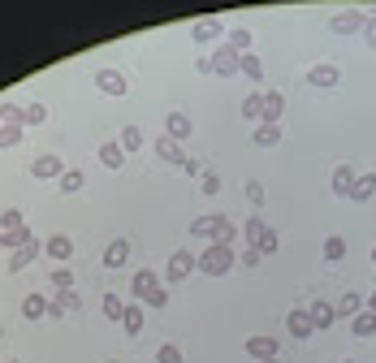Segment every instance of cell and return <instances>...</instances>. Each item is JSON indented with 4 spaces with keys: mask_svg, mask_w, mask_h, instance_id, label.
<instances>
[{
    "mask_svg": "<svg viewBox=\"0 0 376 363\" xmlns=\"http://www.w3.org/2000/svg\"><path fill=\"white\" fill-rule=\"evenodd\" d=\"M234 264H238V251H234V246L208 242L204 251H199V273H204V277H225Z\"/></svg>",
    "mask_w": 376,
    "mask_h": 363,
    "instance_id": "obj_1",
    "label": "cell"
},
{
    "mask_svg": "<svg viewBox=\"0 0 376 363\" xmlns=\"http://www.w3.org/2000/svg\"><path fill=\"white\" fill-rule=\"evenodd\" d=\"M195 268H199V255H195V251H173L169 268H165V282H186Z\"/></svg>",
    "mask_w": 376,
    "mask_h": 363,
    "instance_id": "obj_2",
    "label": "cell"
},
{
    "mask_svg": "<svg viewBox=\"0 0 376 363\" xmlns=\"http://www.w3.org/2000/svg\"><path fill=\"white\" fill-rule=\"evenodd\" d=\"M225 225H230V217H199V221H190V238H204V242H221Z\"/></svg>",
    "mask_w": 376,
    "mask_h": 363,
    "instance_id": "obj_3",
    "label": "cell"
},
{
    "mask_svg": "<svg viewBox=\"0 0 376 363\" xmlns=\"http://www.w3.org/2000/svg\"><path fill=\"white\" fill-rule=\"evenodd\" d=\"M156 290H160V273H152V268H139L135 277H130V294H135V303H139V299L147 303Z\"/></svg>",
    "mask_w": 376,
    "mask_h": 363,
    "instance_id": "obj_4",
    "label": "cell"
},
{
    "mask_svg": "<svg viewBox=\"0 0 376 363\" xmlns=\"http://www.w3.org/2000/svg\"><path fill=\"white\" fill-rule=\"evenodd\" d=\"M208 61H212V74H221V78H234V74H238V52H234L230 43L217 48V52H212Z\"/></svg>",
    "mask_w": 376,
    "mask_h": 363,
    "instance_id": "obj_5",
    "label": "cell"
},
{
    "mask_svg": "<svg viewBox=\"0 0 376 363\" xmlns=\"http://www.w3.org/2000/svg\"><path fill=\"white\" fill-rule=\"evenodd\" d=\"M337 82H342V70H337V65H312V70H307V87L329 91V87H337Z\"/></svg>",
    "mask_w": 376,
    "mask_h": 363,
    "instance_id": "obj_6",
    "label": "cell"
},
{
    "mask_svg": "<svg viewBox=\"0 0 376 363\" xmlns=\"http://www.w3.org/2000/svg\"><path fill=\"white\" fill-rule=\"evenodd\" d=\"M95 87H100L104 95H126V74L121 70H95Z\"/></svg>",
    "mask_w": 376,
    "mask_h": 363,
    "instance_id": "obj_7",
    "label": "cell"
},
{
    "mask_svg": "<svg viewBox=\"0 0 376 363\" xmlns=\"http://www.w3.org/2000/svg\"><path fill=\"white\" fill-rule=\"evenodd\" d=\"M286 328H290V337H299V342H307V337L316 333V328H312V316H307V307H294L290 316H286Z\"/></svg>",
    "mask_w": 376,
    "mask_h": 363,
    "instance_id": "obj_8",
    "label": "cell"
},
{
    "mask_svg": "<svg viewBox=\"0 0 376 363\" xmlns=\"http://www.w3.org/2000/svg\"><path fill=\"white\" fill-rule=\"evenodd\" d=\"M247 355H251V359H259V363L277 359V337H268V333H255V337H247Z\"/></svg>",
    "mask_w": 376,
    "mask_h": 363,
    "instance_id": "obj_9",
    "label": "cell"
},
{
    "mask_svg": "<svg viewBox=\"0 0 376 363\" xmlns=\"http://www.w3.org/2000/svg\"><path fill=\"white\" fill-rule=\"evenodd\" d=\"M364 22H368V13H359V9H346V13H337V18L329 22L337 35H350V30H364Z\"/></svg>",
    "mask_w": 376,
    "mask_h": 363,
    "instance_id": "obj_10",
    "label": "cell"
},
{
    "mask_svg": "<svg viewBox=\"0 0 376 363\" xmlns=\"http://www.w3.org/2000/svg\"><path fill=\"white\" fill-rule=\"evenodd\" d=\"M61 173H65L61 156H35V164H30V177H61Z\"/></svg>",
    "mask_w": 376,
    "mask_h": 363,
    "instance_id": "obj_11",
    "label": "cell"
},
{
    "mask_svg": "<svg viewBox=\"0 0 376 363\" xmlns=\"http://www.w3.org/2000/svg\"><path fill=\"white\" fill-rule=\"evenodd\" d=\"M307 316H312V328H329V324L337 320V307L324 303V299H316L312 307H307Z\"/></svg>",
    "mask_w": 376,
    "mask_h": 363,
    "instance_id": "obj_12",
    "label": "cell"
},
{
    "mask_svg": "<svg viewBox=\"0 0 376 363\" xmlns=\"http://www.w3.org/2000/svg\"><path fill=\"white\" fill-rule=\"evenodd\" d=\"M217 35H221V22H217V18H199V22H190V39H195V43H212Z\"/></svg>",
    "mask_w": 376,
    "mask_h": 363,
    "instance_id": "obj_13",
    "label": "cell"
},
{
    "mask_svg": "<svg viewBox=\"0 0 376 363\" xmlns=\"http://www.w3.org/2000/svg\"><path fill=\"white\" fill-rule=\"evenodd\" d=\"M156 156H160V160H169V164H186L182 143H173L169 135H160V139H156Z\"/></svg>",
    "mask_w": 376,
    "mask_h": 363,
    "instance_id": "obj_14",
    "label": "cell"
},
{
    "mask_svg": "<svg viewBox=\"0 0 376 363\" xmlns=\"http://www.w3.org/2000/svg\"><path fill=\"white\" fill-rule=\"evenodd\" d=\"M126 259H130V242H126V238H112V242L104 246V268H121Z\"/></svg>",
    "mask_w": 376,
    "mask_h": 363,
    "instance_id": "obj_15",
    "label": "cell"
},
{
    "mask_svg": "<svg viewBox=\"0 0 376 363\" xmlns=\"http://www.w3.org/2000/svg\"><path fill=\"white\" fill-rule=\"evenodd\" d=\"M78 307H83V299H78L74 290H61L57 299L48 303V316H65V311H78Z\"/></svg>",
    "mask_w": 376,
    "mask_h": 363,
    "instance_id": "obj_16",
    "label": "cell"
},
{
    "mask_svg": "<svg viewBox=\"0 0 376 363\" xmlns=\"http://www.w3.org/2000/svg\"><path fill=\"white\" fill-rule=\"evenodd\" d=\"M376 195V173H359L355 177V186H350V195L346 199H355V204H364V199H372Z\"/></svg>",
    "mask_w": 376,
    "mask_h": 363,
    "instance_id": "obj_17",
    "label": "cell"
},
{
    "mask_svg": "<svg viewBox=\"0 0 376 363\" xmlns=\"http://www.w3.org/2000/svg\"><path fill=\"white\" fill-rule=\"evenodd\" d=\"M165 135H169L173 143H182V139L190 135V117H186V112H169V117H165Z\"/></svg>",
    "mask_w": 376,
    "mask_h": 363,
    "instance_id": "obj_18",
    "label": "cell"
},
{
    "mask_svg": "<svg viewBox=\"0 0 376 363\" xmlns=\"http://www.w3.org/2000/svg\"><path fill=\"white\" fill-rule=\"evenodd\" d=\"M39 251H43V246H39V238H35V242H30V246H18V251H13V255H9V273H22V268H26V264H30V259H35Z\"/></svg>",
    "mask_w": 376,
    "mask_h": 363,
    "instance_id": "obj_19",
    "label": "cell"
},
{
    "mask_svg": "<svg viewBox=\"0 0 376 363\" xmlns=\"http://www.w3.org/2000/svg\"><path fill=\"white\" fill-rule=\"evenodd\" d=\"M43 251H48V255H52V259H61V264H65V259H70V255H74V242H70V238H65V234H52V238H48V242H43Z\"/></svg>",
    "mask_w": 376,
    "mask_h": 363,
    "instance_id": "obj_20",
    "label": "cell"
},
{
    "mask_svg": "<svg viewBox=\"0 0 376 363\" xmlns=\"http://www.w3.org/2000/svg\"><path fill=\"white\" fill-rule=\"evenodd\" d=\"M286 112V95L281 91H264V121L268 126H277V117Z\"/></svg>",
    "mask_w": 376,
    "mask_h": 363,
    "instance_id": "obj_21",
    "label": "cell"
},
{
    "mask_svg": "<svg viewBox=\"0 0 376 363\" xmlns=\"http://www.w3.org/2000/svg\"><path fill=\"white\" fill-rule=\"evenodd\" d=\"M121 328H126L130 337L143 333V307H139V303H126V311H121Z\"/></svg>",
    "mask_w": 376,
    "mask_h": 363,
    "instance_id": "obj_22",
    "label": "cell"
},
{
    "mask_svg": "<svg viewBox=\"0 0 376 363\" xmlns=\"http://www.w3.org/2000/svg\"><path fill=\"white\" fill-rule=\"evenodd\" d=\"M100 164H108V169H121V164H126V147H121V143H100Z\"/></svg>",
    "mask_w": 376,
    "mask_h": 363,
    "instance_id": "obj_23",
    "label": "cell"
},
{
    "mask_svg": "<svg viewBox=\"0 0 376 363\" xmlns=\"http://www.w3.org/2000/svg\"><path fill=\"white\" fill-rule=\"evenodd\" d=\"M355 169H350V164H337V169H333V195H350V186H355Z\"/></svg>",
    "mask_w": 376,
    "mask_h": 363,
    "instance_id": "obj_24",
    "label": "cell"
},
{
    "mask_svg": "<svg viewBox=\"0 0 376 363\" xmlns=\"http://www.w3.org/2000/svg\"><path fill=\"white\" fill-rule=\"evenodd\" d=\"M251 246H255L259 255H273L277 246H281V238H277V229H273V225H264V229H259V238H255Z\"/></svg>",
    "mask_w": 376,
    "mask_h": 363,
    "instance_id": "obj_25",
    "label": "cell"
},
{
    "mask_svg": "<svg viewBox=\"0 0 376 363\" xmlns=\"http://www.w3.org/2000/svg\"><path fill=\"white\" fill-rule=\"evenodd\" d=\"M22 316H26V320L48 316V299H43V294H26V299H22Z\"/></svg>",
    "mask_w": 376,
    "mask_h": 363,
    "instance_id": "obj_26",
    "label": "cell"
},
{
    "mask_svg": "<svg viewBox=\"0 0 376 363\" xmlns=\"http://www.w3.org/2000/svg\"><path fill=\"white\" fill-rule=\"evenodd\" d=\"M238 74H247V78L259 82V78H264V61H259L255 52H242V57H238Z\"/></svg>",
    "mask_w": 376,
    "mask_h": 363,
    "instance_id": "obj_27",
    "label": "cell"
},
{
    "mask_svg": "<svg viewBox=\"0 0 376 363\" xmlns=\"http://www.w3.org/2000/svg\"><path fill=\"white\" fill-rule=\"evenodd\" d=\"M242 117H247V121H264V91H255V95L242 100Z\"/></svg>",
    "mask_w": 376,
    "mask_h": 363,
    "instance_id": "obj_28",
    "label": "cell"
},
{
    "mask_svg": "<svg viewBox=\"0 0 376 363\" xmlns=\"http://www.w3.org/2000/svg\"><path fill=\"white\" fill-rule=\"evenodd\" d=\"M255 143H259V147H277V143H281V126L259 121V126H255Z\"/></svg>",
    "mask_w": 376,
    "mask_h": 363,
    "instance_id": "obj_29",
    "label": "cell"
},
{
    "mask_svg": "<svg viewBox=\"0 0 376 363\" xmlns=\"http://www.w3.org/2000/svg\"><path fill=\"white\" fill-rule=\"evenodd\" d=\"M350 333L355 337H372L376 333V316H372V311H359V316L350 320Z\"/></svg>",
    "mask_w": 376,
    "mask_h": 363,
    "instance_id": "obj_30",
    "label": "cell"
},
{
    "mask_svg": "<svg viewBox=\"0 0 376 363\" xmlns=\"http://www.w3.org/2000/svg\"><path fill=\"white\" fill-rule=\"evenodd\" d=\"M43 121H48V108L43 104H26L18 112V126H43Z\"/></svg>",
    "mask_w": 376,
    "mask_h": 363,
    "instance_id": "obj_31",
    "label": "cell"
},
{
    "mask_svg": "<svg viewBox=\"0 0 376 363\" xmlns=\"http://www.w3.org/2000/svg\"><path fill=\"white\" fill-rule=\"evenodd\" d=\"M83 182H87L83 169H65V173H61V190H65V195H74V190H83Z\"/></svg>",
    "mask_w": 376,
    "mask_h": 363,
    "instance_id": "obj_32",
    "label": "cell"
},
{
    "mask_svg": "<svg viewBox=\"0 0 376 363\" xmlns=\"http://www.w3.org/2000/svg\"><path fill=\"white\" fill-rule=\"evenodd\" d=\"M230 48H234L238 57L251 52V30H247V26H234V30H230Z\"/></svg>",
    "mask_w": 376,
    "mask_h": 363,
    "instance_id": "obj_33",
    "label": "cell"
},
{
    "mask_svg": "<svg viewBox=\"0 0 376 363\" xmlns=\"http://www.w3.org/2000/svg\"><path fill=\"white\" fill-rule=\"evenodd\" d=\"M359 307H364V294H342V303H337V316H359Z\"/></svg>",
    "mask_w": 376,
    "mask_h": 363,
    "instance_id": "obj_34",
    "label": "cell"
},
{
    "mask_svg": "<svg viewBox=\"0 0 376 363\" xmlns=\"http://www.w3.org/2000/svg\"><path fill=\"white\" fill-rule=\"evenodd\" d=\"M121 147H126V152H139V147H143V130L139 126H121Z\"/></svg>",
    "mask_w": 376,
    "mask_h": 363,
    "instance_id": "obj_35",
    "label": "cell"
},
{
    "mask_svg": "<svg viewBox=\"0 0 376 363\" xmlns=\"http://www.w3.org/2000/svg\"><path fill=\"white\" fill-rule=\"evenodd\" d=\"M324 259H329V264H337V259H346V242H342L337 234H333V238H324Z\"/></svg>",
    "mask_w": 376,
    "mask_h": 363,
    "instance_id": "obj_36",
    "label": "cell"
},
{
    "mask_svg": "<svg viewBox=\"0 0 376 363\" xmlns=\"http://www.w3.org/2000/svg\"><path fill=\"white\" fill-rule=\"evenodd\" d=\"M18 143H22V126L0 121V147H18Z\"/></svg>",
    "mask_w": 376,
    "mask_h": 363,
    "instance_id": "obj_37",
    "label": "cell"
},
{
    "mask_svg": "<svg viewBox=\"0 0 376 363\" xmlns=\"http://www.w3.org/2000/svg\"><path fill=\"white\" fill-rule=\"evenodd\" d=\"M52 286H57V290H74V273H70V264H57V268H52Z\"/></svg>",
    "mask_w": 376,
    "mask_h": 363,
    "instance_id": "obj_38",
    "label": "cell"
},
{
    "mask_svg": "<svg viewBox=\"0 0 376 363\" xmlns=\"http://www.w3.org/2000/svg\"><path fill=\"white\" fill-rule=\"evenodd\" d=\"M13 229H22V212H18V208L0 212V234H13Z\"/></svg>",
    "mask_w": 376,
    "mask_h": 363,
    "instance_id": "obj_39",
    "label": "cell"
},
{
    "mask_svg": "<svg viewBox=\"0 0 376 363\" xmlns=\"http://www.w3.org/2000/svg\"><path fill=\"white\" fill-rule=\"evenodd\" d=\"M121 311H126V303L117 299V294H104V316L108 320H121Z\"/></svg>",
    "mask_w": 376,
    "mask_h": 363,
    "instance_id": "obj_40",
    "label": "cell"
},
{
    "mask_svg": "<svg viewBox=\"0 0 376 363\" xmlns=\"http://www.w3.org/2000/svg\"><path fill=\"white\" fill-rule=\"evenodd\" d=\"M156 363H182V351H177V346H160V351H156Z\"/></svg>",
    "mask_w": 376,
    "mask_h": 363,
    "instance_id": "obj_41",
    "label": "cell"
},
{
    "mask_svg": "<svg viewBox=\"0 0 376 363\" xmlns=\"http://www.w3.org/2000/svg\"><path fill=\"white\" fill-rule=\"evenodd\" d=\"M264 225H268L264 217H251L247 225H242V238H247V242H255V238H259V229H264Z\"/></svg>",
    "mask_w": 376,
    "mask_h": 363,
    "instance_id": "obj_42",
    "label": "cell"
},
{
    "mask_svg": "<svg viewBox=\"0 0 376 363\" xmlns=\"http://www.w3.org/2000/svg\"><path fill=\"white\" fill-rule=\"evenodd\" d=\"M247 199L259 208V204H264V186H259V182H247Z\"/></svg>",
    "mask_w": 376,
    "mask_h": 363,
    "instance_id": "obj_43",
    "label": "cell"
},
{
    "mask_svg": "<svg viewBox=\"0 0 376 363\" xmlns=\"http://www.w3.org/2000/svg\"><path fill=\"white\" fill-rule=\"evenodd\" d=\"M147 307H169V290H165V286H160V290L152 294V299H147Z\"/></svg>",
    "mask_w": 376,
    "mask_h": 363,
    "instance_id": "obj_44",
    "label": "cell"
},
{
    "mask_svg": "<svg viewBox=\"0 0 376 363\" xmlns=\"http://www.w3.org/2000/svg\"><path fill=\"white\" fill-rule=\"evenodd\" d=\"M364 39L376 48V13H368V22H364Z\"/></svg>",
    "mask_w": 376,
    "mask_h": 363,
    "instance_id": "obj_45",
    "label": "cell"
},
{
    "mask_svg": "<svg viewBox=\"0 0 376 363\" xmlns=\"http://www.w3.org/2000/svg\"><path fill=\"white\" fill-rule=\"evenodd\" d=\"M221 190V177L217 173H204V195H217Z\"/></svg>",
    "mask_w": 376,
    "mask_h": 363,
    "instance_id": "obj_46",
    "label": "cell"
},
{
    "mask_svg": "<svg viewBox=\"0 0 376 363\" xmlns=\"http://www.w3.org/2000/svg\"><path fill=\"white\" fill-rule=\"evenodd\" d=\"M238 259H242V264H247V268H255V264H259V259H264V255H259V251H255V246H247V251H242Z\"/></svg>",
    "mask_w": 376,
    "mask_h": 363,
    "instance_id": "obj_47",
    "label": "cell"
},
{
    "mask_svg": "<svg viewBox=\"0 0 376 363\" xmlns=\"http://www.w3.org/2000/svg\"><path fill=\"white\" fill-rule=\"evenodd\" d=\"M364 307H368L372 316H376V294H368V299H364Z\"/></svg>",
    "mask_w": 376,
    "mask_h": 363,
    "instance_id": "obj_48",
    "label": "cell"
},
{
    "mask_svg": "<svg viewBox=\"0 0 376 363\" xmlns=\"http://www.w3.org/2000/svg\"><path fill=\"white\" fill-rule=\"evenodd\" d=\"M0 251H5V234H0Z\"/></svg>",
    "mask_w": 376,
    "mask_h": 363,
    "instance_id": "obj_49",
    "label": "cell"
},
{
    "mask_svg": "<svg viewBox=\"0 0 376 363\" xmlns=\"http://www.w3.org/2000/svg\"><path fill=\"white\" fill-rule=\"evenodd\" d=\"M372 264H376V246H372Z\"/></svg>",
    "mask_w": 376,
    "mask_h": 363,
    "instance_id": "obj_50",
    "label": "cell"
},
{
    "mask_svg": "<svg viewBox=\"0 0 376 363\" xmlns=\"http://www.w3.org/2000/svg\"><path fill=\"white\" fill-rule=\"evenodd\" d=\"M13 363H22V359H13Z\"/></svg>",
    "mask_w": 376,
    "mask_h": 363,
    "instance_id": "obj_51",
    "label": "cell"
},
{
    "mask_svg": "<svg viewBox=\"0 0 376 363\" xmlns=\"http://www.w3.org/2000/svg\"><path fill=\"white\" fill-rule=\"evenodd\" d=\"M108 363H117V359H108Z\"/></svg>",
    "mask_w": 376,
    "mask_h": 363,
    "instance_id": "obj_52",
    "label": "cell"
},
{
    "mask_svg": "<svg viewBox=\"0 0 376 363\" xmlns=\"http://www.w3.org/2000/svg\"><path fill=\"white\" fill-rule=\"evenodd\" d=\"M346 363H355V359H346Z\"/></svg>",
    "mask_w": 376,
    "mask_h": 363,
    "instance_id": "obj_53",
    "label": "cell"
},
{
    "mask_svg": "<svg viewBox=\"0 0 376 363\" xmlns=\"http://www.w3.org/2000/svg\"><path fill=\"white\" fill-rule=\"evenodd\" d=\"M268 363H277V359H268Z\"/></svg>",
    "mask_w": 376,
    "mask_h": 363,
    "instance_id": "obj_54",
    "label": "cell"
}]
</instances>
